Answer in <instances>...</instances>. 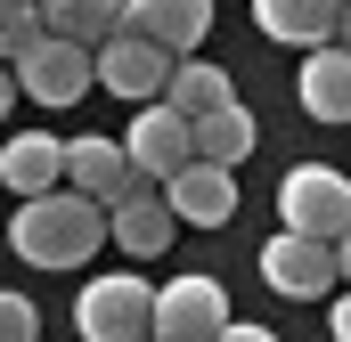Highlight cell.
Returning a JSON list of instances; mask_svg holds the SVG:
<instances>
[{
    "mask_svg": "<svg viewBox=\"0 0 351 342\" xmlns=\"http://www.w3.org/2000/svg\"><path fill=\"white\" fill-rule=\"evenodd\" d=\"M327 334H335V342H351V285H343V302H335V318H327Z\"/></svg>",
    "mask_w": 351,
    "mask_h": 342,
    "instance_id": "cell-23",
    "label": "cell"
},
{
    "mask_svg": "<svg viewBox=\"0 0 351 342\" xmlns=\"http://www.w3.org/2000/svg\"><path fill=\"white\" fill-rule=\"evenodd\" d=\"M327 253H335V285H351V228L335 237V245H327Z\"/></svg>",
    "mask_w": 351,
    "mask_h": 342,
    "instance_id": "cell-22",
    "label": "cell"
},
{
    "mask_svg": "<svg viewBox=\"0 0 351 342\" xmlns=\"http://www.w3.org/2000/svg\"><path fill=\"white\" fill-rule=\"evenodd\" d=\"M131 179L139 171L123 163V139H66V187L74 196H90V204H114V196H131Z\"/></svg>",
    "mask_w": 351,
    "mask_h": 342,
    "instance_id": "cell-12",
    "label": "cell"
},
{
    "mask_svg": "<svg viewBox=\"0 0 351 342\" xmlns=\"http://www.w3.org/2000/svg\"><path fill=\"white\" fill-rule=\"evenodd\" d=\"M33 8H41V33H58L74 49H98L123 33V0H33Z\"/></svg>",
    "mask_w": 351,
    "mask_h": 342,
    "instance_id": "cell-17",
    "label": "cell"
},
{
    "mask_svg": "<svg viewBox=\"0 0 351 342\" xmlns=\"http://www.w3.org/2000/svg\"><path fill=\"white\" fill-rule=\"evenodd\" d=\"M164 204H172V220H188V228H229L237 220V171L188 163V171L164 179Z\"/></svg>",
    "mask_w": 351,
    "mask_h": 342,
    "instance_id": "cell-10",
    "label": "cell"
},
{
    "mask_svg": "<svg viewBox=\"0 0 351 342\" xmlns=\"http://www.w3.org/2000/svg\"><path fill=\"white\" fill-rule=\"evenodd\" d=\"M221 326H229V293H221V277L188 269V277H172V285H156L147 342H213Z\"/></svg>",
    "mask_w": 351,
    "mask_h": 342,
    "instance_id": "cell-4",
    "label": "cell"
},
{
    "mask_svg": "<svg viewBox=\"0 0 351 342\" xmlns=\"http://www.w3.org/2000/svg\"><path fill=\"white\" fill-rule=\"evenodd\" d=\"M8 106H16V82H8V66H0V122H8Z\"/></svg>",
    "mask_w": 351,
    "mask_h": 342,
    "instance_id": "cell-25",
    "label": "cell"
},
{
    "mask_svg": "<svg viewBox=\"0 0 351 342\" xmlns=\"http://www.w3.org/2000/svg\"><path fill=\"white\" fill-rule=\"evenodd\" d=\"M302 114L311 122H351V49L335 41H319V49H302Z\"/></svg>",
    "mask_w": 351,
    "mask_h": 342,
    "instance_id": "cell-13",
    "label": "cell"
},
{
    "mask_svg": "<svg viewBox=\"0 0 351 342\" xmlns=\"http://www.w3.org/2000/svg\"><path fill=\"white\" fill-rule=\"evenodd\" d=\"M33 33H41V8L33 0H0V57H16Z\"/></svg>",
    "mask_w": 351,
    "mask_h": 342,
    "instance_id": "cell-19",
    "label": "cell"
},
{
    "mask_svg": "<svg viewBox=\"0 0 351 342\" xmlns=\"http://www.w3.org/2000/svg\"><path fill=\"white\" fill-rule=\"evenodd\" d=\"M0 342H41V310L25 293H0Z\"/></svg>",
    "mask_w": 351,
    "mask_h": 342,
    "instance_id": "cell-20",
    "label": "cell"
},
{
    "mask_svg": "<svg viewBox=\"0 0 351 342\" xmlns=\"http://www.w3.org/2000/svg\"><path fill=\"white\" fill-rule=\"evenodd\" d=\"M123 33H139V41L188 57V49L213 33V0H123Z\"/></svg>",
    "mask_w": 351,
    "mask_h": 342,
    "instance_id": "cell-11",
    "label": "cell"
},
{
    "mask_svg": "<svg viewBox=\"0 0 351 342\" xmlns=\"http://www.w3.org/2000/svg\"><path fill=\"white\" fill-rule=\"evenodd\" d=\"M262 285L269 293H286V302H319V293H335V253L327 245H311V237H269L262 245Z\"/></svg>",
    "mask_w": 351,
    "mask_h": 342,
    "instance_id": "cell-9",
    "label": "cell"
},
{
    "mask_svg": "<svg viewBox=\"0 0 351 342\" xmlns=\"http://www.w3.org/2000/svg\"><path fill=\"white\" fill-rule=\"evenodd\" d=\"M147 310H156V285L114 269V277H90L74 293V326L82 342H147Z\"/></svg>",
    "mask_w": 351,
    "mask_h": 342,
    "instance_id": "cell-3",
    "label": "cell"
},
{
    "mask_svg": "<svg viewBox=\"0 0 351 342\" xmlns=\"http://www.w3.org/2000/svg\"><path fill=\"white\" fill-rule=\"evenodd\" d=\"M0 187H16V204H25V196H49V187H66V139H49V131L8 139V147H0Z\"/></svg>",
    "mask_w": 351,
    "mask_h": 342,
    "instance_id": "cell-14",
    "label": "cell"
},
{
    "mask_svg": "<svg viewBox=\"0 0 351 342\" xmlns=\"http://www.w3.org/2000/svg\"><path fill=\"white\" fill-rule=\"evenodd\" d=\"M335 49H351V0L335 8Z\"/></svg>",
    "mask_w": 351,
    "mask_h": 342,
    "instance_id": "cell-24",
    "label": "cell"
},
{
    "mask_svg": "<svg viewBox=\"0 0 351 342\" xmlns=\"http://www.w3.org/2000/svg\"><path fill=\"white\" fill-rule=\"evenodd\" d=\"M106 237H114L131 261H156V253L180 237V220H172V204H164V187H156V179H131V196H114V204H106Z\"/></svg>",
    "mask_w": 351,
    "mask_h": 342,
    "instance_id": "cell-8",
    "label": "cell"
},
{
    "mask_svg": "<svg viewBox=\"0 0 351 342\" xmlns=\"http://www.w3.org/2000/svg\"><path fill=\"white\" fill-rule=\"evenodd\" d=\"M213 342H278V334H269V326H245V318H229V326H221Z\"/></svg>",
    "mask_w": 351,
    "mask_h": 342,
    "instance_id": "cell-21",
    "label": "cell"
},
{
    "mask_svg": "<svg viewBox=\"0 0 351 342\" xmlns=\"http://www.w3.org/2000/svg\"><path fill=\"white\" fill-rule=\"evenodd\" d=\"M335 8L343 0H254V25L286 49H319V41H335Z\"/></svg>",
    "mask_w": 351,
    "mask_h": 342,
    "instance_id": "cell-16",
    "label": "cell"
},
{
    "mask_svg": "<svg viewBox=\"0 0 351 342\" xmlns=\"http://www.w3.org/2000/svg\"><path fill=\"white\" fill-rule=\"evenodd\" d=\"M8 82L25 90V98H41V106H74V98H90V49L58 41V33H33L8 57Z\"/></svg>",
    "mask_w": 351,
    "mask_h": 342,
    "instance_id": "cell-5",
    "label": "cell"
},
{
    "mask_svg": "<svg viewBox=\"0 0 351 342\" xmlns=\"http://www.w3.org/2000/svg\"><path fill=\"white\" fill-rule=\"evenodd\" d=\"M8 245L25 269H82L106 245V204H90L74 187H49V196H25L16 220H8Z\"/></svg>",
    "mask_w": 351,
    "mask_h": 342,
    "instance_id": "cell-1",
    "label": "cell"
},
{
    "mask_svg": "<svg viewBox=\"0 0 351 342\" xmlns=\"http://www.w3.org/2000/svg\"><path fill=\"white\" fill-rule=\"evenodd\" d=\"M237 98V82L221 74V66H204V57H180L172 66V82H164V106H172L180 122H204L213 106H229Z\"/></svg>",
    "mask_w": 351,
    "mask_h": 342,
    "instance_id": "cell-18",
    "label": "cell"
},
{
    "mask_svg": "<svg viewBox=\"0 0 351 342\" xmlns=\"http://www.w3.org/2000/svg\"><path fill=\"white\" fill-rule=\"evenodd\" d=\"M254 139H262V122L245 114V98H229V106H213L204 122H188V147H196V163H221L237 171L245 155H254Z\"/></svg>",
    "mask_w": 351,
    "mask_h": 342,
    "instance_id": "cell-15",
    "label": "cell"
},
{
    "mask_svg": "<svg viewBox=\"0 0 351 342\" xmlns=\"http://www.w3.org/2000/svg\"><path fill=\"white\" fill-rule=\"evenodd\" d=\"M278 228L311 237V245H335L351 228V179L335 163H294L278 179Z\"/></svg>",
    "mask_w": 351,
    "mask_h": 342,
    "instance_id": "cell-2",
    "label": "cell"
},
{
    "mask_svg": "<svg viewBox=\"0 0 351 342\" xmlns=\"http://www.w3.org/2000/svg\"><path fill=\"white\" fill-rule=\"evenodd\" d=\"M172 49H156V41H139V33H114V41H98L90 49V82L114 90V98H131V106H156L164 82H172Z\"/></svg>",
    "mask_w": 351,
    "mask_h": 342,
    "instance_id": "cell-6",
    "label": "cell"
},
{
    "mask_svg": "<svg viewBox=\"0 0 351 342\" xmlns=\"http://www.w3.org/2000/svg\"><path fill=\"white\" fill-rule=\"evenodd\" d=\"M123 163L139 171V179H156V187H164L172 171H188V163H196V147H188V122H180L164 98L131 114V131H123Z\"/></svg>",
    "mask_w": 351,
    "mask_h": 342,
    "instance_id": "cell-7",
    "label": "cell"
}]
</instances>
